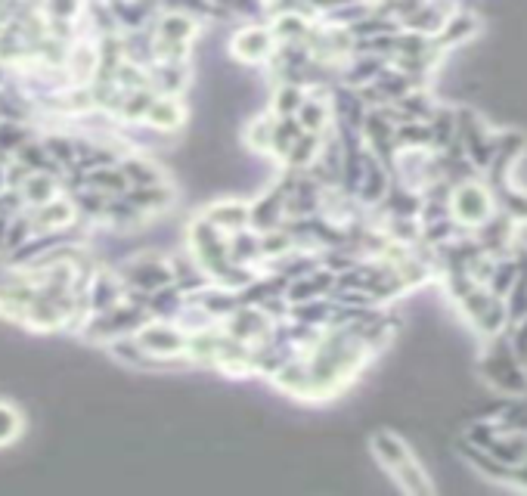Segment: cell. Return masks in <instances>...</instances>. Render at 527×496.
<instances>
[{
    "label": "cell",
    "mask_w": 527,
    "mask_h": 496,
    "mask_svg": "<svg viewBox=\"0 0 527 496\" xmlns=\"http://www.w3.org/2000/svg\"><path fill=\"white\" fill-rule=\"evenodd\" d=\"M478 372L493 391L509 394V397L527 394V366L518 360L512 341L503 335L487 338V351L478 360Z\"/></svg>",
    "instance_id": "obj_1"
},
{
    "label": "cell",
    "mask_w": 527,
    "mask_h": 496,
    "mask_svg": "<svg viewBox=\"0 0 527 496\" xmlns=\"http://www.w3.org/2000/svg\"><path fill=\"white\" fill-rule=\"evenodd\" d=\"M496 211V199H493V190L484 186L481 180H462L453 186V196H450V214L453 221L462 227V230H478L487 217Z\"/></svg>",
    "instance_id": "obj_2"
},
{
    "label": "cell",
    "mask_w": 527,
    "mask_h": 496,
    "mask_svg": "<svg viewBox=\"0 0 527 496\" xmlns=\"http://www.w3.org/2000/svg\"><path fill=\"white\" fill-rule=\"evenodd\" d=\"M121 279H124V286H128V292L152 295L174 283V267L159 252H143L121 267Z\"/></svg>",
    "instance_id": "obj_3"
},
{
    "label": "cell",
    "mask_w": 527,
    "mask_h": 496,
    "mask_svg": "<svg viewBox=\"0 0 527 496\" xmlns=\"http://www.w3.org/2000/svg\"><path fill=\"white\" fill-rule=\"evenodd\" d=\"M137 341L149 357L159 360V366H171L177 357H186V345H190V332L183 326H174L168 320H149L140 332Z\"/></svg>",
    "instance_id": "obj_4"
},
{
    "label": "cell",
    "mask_w": 527,
    "mask_h": 496,
    "mask_svg": "<svg viewBox=\"0 0 527 496\" xmlns=\"http://www.w3.org/2000/svg\"><path fill=\"white\" fill-rule=\"evenodd\" d=\"M276 35L267 25H245L230 38V56L236 62H245V66H258V62H267L276 56Z\"/></svg>",
    "instance_id": "obj_5"
},
{
    "label": "cell",
    "mask_w": 527,
    "mask_h": 496,
    "mask_svg": "<svg viewBox=\"0 0 527 496\" xmlns=\"http://www.w3.org/2000/svg\"><path fill=\"white\" fill-rule=\"evenodd\" d=\"M186 118H190V109H186L183 97H168V93H159L143 124L155 134H177V131H183Z\"/></svg>",
    "instance_id": "obj_6"
},
{
    "label": "cell",
    "mask_w": 527,
    "mask_h": 496,
    "mask_svg": "<svg viewBox=\"0 0 527 496\" xmlns=\"http://www.w3.org/2000/svg\"><path fill=\"white\" fill-rule=\"evenodd\" d=\"M155 41H168V44H193L202 31V19L190 16V13H177V10H165L155 16L152 22Z\"/></svg>",
    "instance_id": "obj_7"
},
{
    "label": "cell",
    "mask_w": 527,
    "mask_h": 496,
    "mask_svg": "<svg viewBox=\"0 0 527 496\" xmlns=\"http://www.w3.org/2000/svg\"><path fill=\"white\" fill-rule=\"evenodd\" d=\"M391 168L382 162V159H376V155L369 152V162H366V174H363V180H360V190H357V202L360 205H382L385 199H388V193H391Z\"/></svg>",
    "instance_id": "obj_8"
},
{
    "label": "cell",
    "mask_w": 527,
    "mask_h": 496,
    "mask_svg": "<svg viewBox=\"0 0 527 496\" xmlns=\"http://www.w3.org/2000/svg\"><path fill=\"white\" fill-rule=\"evenodd\" d=\"M205 217L217 230H224L230 236L236 230L252 227V205L242 199H221V202H211L205 208Z\"/></svg>",
    "instance_id": "obj_9"
},
{
    "label": "cell",
    "mask_w": 527,
    "mask_h": 496,
    "mask_svg": "<svg viewBox=\"0 0 527 496\" xmlns=\"http://www.w3.org/2000/svg\"><path fill=\"white\" fill-rule=\"evenodd\" d=\"M149 84H152L155 93L183 97L186 84H190V66H186V62H152V66H149Z\"/></svg>",
    "instance_id": "obj_10"
},
{
    "label": "cell",
    "mask_w": 527,
    "mask_h": 496,
    "mask_svg": "<svg viewBox=\"0 0 527 496\" xmlns=\"http://www.w3.org/2000/svg\"><path fill=\"white\" fill-rule=\"evenodd\" d=\"M320 93H323V87L307 90V100H304L301 109H298V121H301V128H304L307 134H320V137H326L335 109H332V100H323Z\"/></svg>",
    "instance_id": "obj_11"
},
{
    "label": "cell",
    "mask_w": 527,
    "mask_h": 496,
    "mask_svg": "<svg viewBox=\"0 0 527 496\" xmlns=\"http://www.w3.org/2000/svg\"><path fill=\"white\" fill-rule=\"evenodd\" d=\"M128 196L146 217H159V214H165V211H171L174 208V202H177V196H174V190L168 183H155V186H131Z\"/></svg>",
    "instance_id": "obj_12"
},
{
    "label": "cell",
    "mask_w": 527,
    "mask_h": 496,
    "mask_svg": "<svg viewBox=\"0 0 527 496\" xmlns=\"http://www.w3.org/2000/svg\"><path fill=\"white\" fill-rule=\"evenodd\" d=\"M487 453L496 456L500 462H506V465H512V469L515 465H524L527 462V431L503 425L500 434L493 438V444L487 447Z\"/></svg>",
    "instance_id": "obj_13"
},
{
    "label": "cell",
    "mask_w": 527,
    "mask_h": 496,
    "mask_svg": "<svg viewBox=\"0 0 527 496\" xmlns=\"http://www.w3.org/2000/svg\"><path fill=\"white\" fill-rule=\"evenodd\" d=\"M372 453H376V459L382 462V469H388L391 475H397L403 465L413 459L407 444H403L391 431H379L376 438H372Z\"/></svg>",
    "instance_id": "obj_14"
},
{
    "label": "cell",
    "mask_w": 527,
    "mask_h": 496,
    "mask_svg": "<svg viewBox=\"0 0 527 496\" xmlns=\"http://www.w3.org/2000/svg\"><path fill=\"white\" fill-rule=\"evenodd\" d=\"M62 190V180L59 174H50V171H31V177L22 183V196H25V205L35 208V205H44L50 199H56Z\"/></svg>",
    "instance_id": "obj_15"
},
{
    "label": "cell",
    "mask_w": 527,
    "mask_h": 496,
    "mask_svg": "<svg viewBox=\"0 0 527 496\" xmlns=\"http://www.w3.org/2000/svg\"><path fill=\"white\" fill-rule=\"evenodd\" d=\"M227 245H230V258L236 264H255L258 258H264L261 252V233L255 227H245V230H236L227 236Z\"/></svg>",
    "instance_id": "obj_16"
},
{
    "label": "cell",
    "mask_w": 527,
    "mask_h": 496,
    "mask_svg": "<svg viewBox=\"0 0 527 496\" xmlns=\"http://www.w3.org/2000/svg\"><path fill=\"white\" fill-rule=\"evenodd\" d=\"M475 35H478V19L472 13H453L450 22L444 25V31L434 41H438L444 50H450V47H459L465 41H472Z\"/></svg>",
    "instance_id": "obj_17"
},
{
    "label": "cell",
    "mask_w": 527,
    "mask_h": 496,
    "mask_svg": "<svg viewBox=\"0 0 527 496\" xmlns=\"http://www.w3.org/2000/svg\"><path fill=\"white\" fill-rule=\"evenodd\" d=\"M273 128H276V115H273V112H264V115L252 118V121L245 124V131H242L245 149H252V152H270V149H273Z\"/></svg>",
    "instance_id": "obj_18"
},
{
    "label": "cell",
    "mask_w": 527,
    "mask_h": 496,
    "mask_svg": "<svg viewBox=\"0 0 527 496\" xmlns=\"http://www.w3.org/2000/svg\"><path fill=\"white\" fill-rule=\"evenodd\" d=\"M118 165H121V171H124V177H128L131 186H155V183H165L162 168L155 165V162H149V159H143V155H124Z\"/></svg>",
    "instance_id": "obj_19"
},
{
    "label": "cell",
    "mask_w": 527,
    "mask_h": 496,
    "mask_svg": "<svg viewBox=\"0 0 527 496\" xmlns=\"http://www.w3.org/2000/svg\"><path fill=\"white\" fill-rule=\"evenodd\" d=\"M155 97H159V93H155L152 87L128 90V93H124L121 109H118V121H124V124H140V121H146V115H149Z\"/></svg>",
    "instance_id": "obj_20"
},
{
    "label": "cell",
    "mask_w": 527,
    "mask_h": 496,
    "mask_svg": "<svg viewBox=\"0 0 527 496\" xmlns=\"http://www.w3.org/2000/svg\"><path fill=\"white\" fill-rule=\"evenodd\" d=\"M87 186H93V190H100L106 196H124L131 190V183H128V177H124L121 165H103V168L87 171Z\"/></svg>",
    "instance_id": "obj_21"
},
{
    "label": "cell",
    "mask_w": 527,
    "mask_h": 496,
    "mask_svg": "<svg viewBox=\"0 0 527 496\" xmlns=\"http://www.w3.org/2000/svg\"><path fill=\"white\" fill-rule=\"evenodd\" d=\"M307 100V87L304 84H295V81H283L276 90H273V103H270V112L276 118H289V115H298L301 103Z\"/></svg>",
    "instance_id": "obj_22"
},
{
    "label": "cell",
    "mask_w": 527,
    "mask_h": 496,
    "mask_svg": "<svg viewBox=\"0 0 527 496\" xmlns=\"http://www.w3.org/2000/svg\"><path fill=\"white\" fill-rule=\"evenodd\" d=\"M301 134H304V128H301L298 115L276 118V128H273V149H270V155H276V159L283 162L286 155H289V149L295 146V140H298Z\"/></svg>",
    "instance_id": "obj_23"
},
{
    "label": "cell",
    "mask_w": 527,
    "mask_h": 496,
    "mask_svg": "<svg viewBox=\"0 0 527 496\" xmlns=\"http://www.w3.org/2000/svg\"><path fill=\"white\" fill-rule=\"evenodd\" d=\"M44 146L50 152V159L62 171L78 165V143H75V137H69V134H44Z\"/></svg>",
    "instance_id": "obj_24"
},
{
    "label": "cell",
    "mask_w": 527,
    "mask_h": 496,
    "mask_svg": "<svg viewBox=\"0 0 527 496\" xmlns=\"http://www.w3.org/2000/svg\"><path fill=\"white\" fill-rule=\"evenodd\" d=\"M22 434V413L0 400V447H10Z\"/></svg>",
    "instance_id": "obj_25"
},
{
    "label": "cell",
    "mask_w": 527,
    "mask_h": 496,
    "mask_svg": "<svg viewBox=\"0 0 527 496\" xmlns=\"http://www.w3.org/2000/svg\"><path fill=\"white\" fill-rule=\"evenodd\" d=\"M509 341H512V348H515L518 360L527 366V317L509 326Z\"/></svg>",
    "instance_id": "obj_26"
},
{
    "label": "cell",
    "mask_w": 527,
    "mask_h": 496,
    "mask_svg": "<svg viewBox=\"0 0 527 496\" xmlns=\"http://www.w3.org/2000/svg\"><path fill=\"white\" fill-rule=\"evenodd\" d=\"M7 190V165H0V193Z\"/></svg>",
    "instance_id": "obj_27"
},
{
    "label": "cell",
    "mask_w": 527,
    "mask_h": 496,
    "mask_svg": "<svg viewBox=\"0 0 527 496\" xmlns=\"http://www.w3.org/2000/svg\"><path fill=\"white\" fill-rule=\"evenodd\" d=\"M369 4H372V7H388L391 0H369Z\"/></svg>",
    "instance_id": "obj_28"
}]
</instances>
